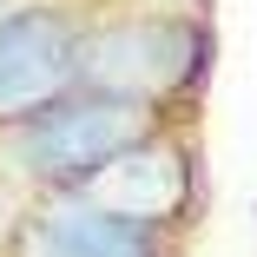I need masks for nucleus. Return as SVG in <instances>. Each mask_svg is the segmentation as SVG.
<instances>
[{"instance_id":"6","label":"nucleus","mask_w":257,"mask_h":257,"mask_svg":"<svg viewBox=\"0 0 257 257\" xmlns=\"http://www.w3.org/2000/svg\"><path fill=\"white\" fill-rule=\"evenodd\" d=\"M7 7H20V0H0V14H7Z\"/></svg>"},{"instance_id":"4","label":"nucleus","mask_w":257,"mask_h":257,"mask_svg":"<svg viewBox=\"0 0 257 257\" xmlns=\"http://www.w3.org/2000/svg\"><path fill=\"white\" fill-rule=\"evenodd\" d=\"M92 7L79 0H20L0 14V125H14L79 86V33Z\"/></svg>"},{"instance_id":"5","label":"nucleus","mask_w":257,"mask_h":257,"mask_svg":"<svg viewBox=\"0 0 257 257\" xmlns=\"http://www.w3.org/2000/svg\"><path fill=\"white\" fill-rule=\"evenodd\" d=\"M92 204H106L119 218H145V224H191L198 231V145H191V119H165L159 132H145L139 145H125L112 165H99L79 185Z\"/></svg>"},{"instance_id":"1","label":"nucleus","mask_w":257,"mask_h":257,"mask_svg":"<svg viewBox=\"0 0 257 257\" xmlns=\"http://www.w3.org/2000/svg\"><path fill=\"white\" fill-rule=\"evenodd\" d=\"M204 73H211V27L198 14H172V7L99 14L92 7V20L79 33V86L86 92L178 112V106H191Z\"/></svg>"},{"instance_id":"3","label":"nucleus","mask_w":257,"mask_h":257,"mask_svg":"<svg viewBox=\"0 0 257 257\" xmlns=\"http://www.w3.org/2000/svg\"><path fill=\"white\" fill-rule=\"evenodd\" d=\"M0 257H191V224L119 218L86 191H40L7 224Z\"/></svg>"},{"instance_id":"2","label":"nucleus","mask_w":257,"mask_h":257,"mask_svg":"<svg viewBox=\"0 0 257 257\" xmlns=\"http://www.w3.org/2000/svg\"><path fill=\"white\" fill-rule=\"evenodd\" d=\"M165 119H185V112H159V106H139V99H112V92L73 86L53 106L0 125V172L27 198L79 191L99 165H112L125 145H139L145 132H159Z\"/></svg>"}]
</instances>
